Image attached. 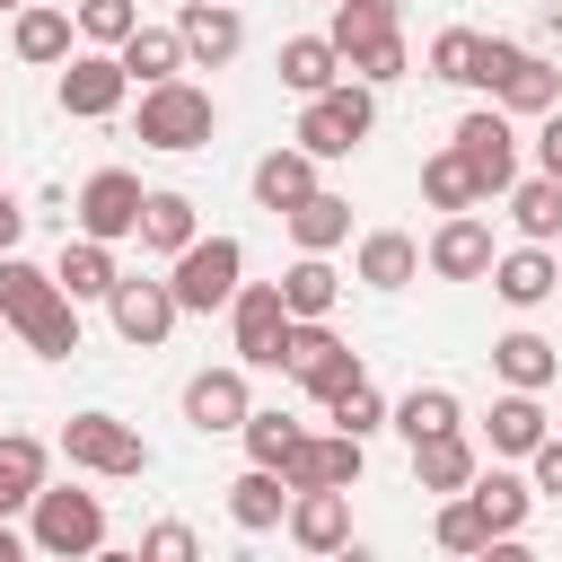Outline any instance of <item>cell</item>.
I'll return each mask as SVG.
<instances>
[{"label": "cell", "mask_w": 562, "mask_h": 562, "mask_svg": "<svg viewBox=\"0 0 562 562\" xmlns=\"http://www.w3.org/2000/svg\"><path fill=\"white\" fill-rule=\"evenodd\" d=\"M0 316H9V334H26L35 360H70L79 351V299L53 272L18 263V255H0Z\"/></svg>", "instance_id": "obj_1"}, {"label": "cell", "mask_w": 562, "mask_h": 562, "mask_svg": "<svg viewBox=\"0 0 562 562\" xmlns=\"http://www.w3.org/2000/svg\"><path fill=\"white\" fill-rule=\"evenodd\" d=\"M325 35L342 44L351 79H369V88L404 79V26H395V0H334V26H325Z\"/></svg>", "instance_id": "obj_2"}, {"label": "cell", "mask_w": 562, "mask_h": 562, "mask_svg": "<svg viewBox=\"0 0 562 562\" xmlns=\"http://www.w3.org/2000/svg\"><path fill=\"white\" fill-rule=\"evenodd\" d=\"M474 88H492L509 114H553V105H562V70H553L544 53H527V44H509V35H483Z\"/></svg>", "instance_id": "obj_3"}, {"label": "cell", "mask_w": 562, "mask_h": 562, "mask_svg": "<svg viewBox=\"0 0 562 562\" xmlns=\"http://www.w3.org/2000/svg\"><path fill=\"white\" fill-rule=\"evenodd\" d=\"M369 123H378V88H369V79H334L325 97H307L299 149H307V158H351V149L369 140Z\"/></svg>", "instance_id": "obj_4"}, {"label": "cell", "mask_w": 562, "mask_h": 562, "mask_svg": "<svg viewBox=\"0 0 562 562\" xmlns=\"http://www.w3.org/2000/svg\"><path fill=\"white\" fill-rule=\"evenodd\" d=\"M211 132H220L211 88H193V79H158V88H140V140H149V149H202Z\"/></svg>", "instance_id": "obj_5"}, {"label": "cell", "mask_w": 562, "mask_h": 562, "mask_svg": "<svg viewBox=\"0 0 562 562\" xmlns=\"http://www.w3.org/2000/svg\"><path fill=\"white\" fill-rule=\"evenodd\" d=\"M290 299H281V281H237V299H228V334H237V360L246 369H281V351H290Z\"/></svg>", "instance_id": "obj_6"}, {"label": "cell", "mask_w": 562, "mask_h": 562, "mask_svg": "<svg viewBox=\"0 0 562 562\" xmlns=\"http://www.w3.org/2000/svg\"><path fill=\"white\" fill-rule=\"evenodd\" d=\"M61 457L79 465V474H149V439L132 430V422H114V413H70L61 422Z\"/></svg>", "instance_id": "obj_7"}, {"label": "cell", "mask_w": 562, "mask_h": 562, "mask_svg": "<svg viewBox=\"0 0 562 562\" xmlns=\"http://www.w3.org/2000/svg\"><path fill=\"white\" fill-rule=\"evenodd\" d=\"M237 272H246V246H237V237H193L167 281H176V307H184V316H211V307L237 299Z\"/></svg>", "instance_id": "obj_8"}, {"label": "cell", "mask_w": 562, "mask_h": 562, "mask_svg": "<svg viewBox=\"0 0 562 562\" xmlns=\"http://www.w3.org/2000/svg\"><path fill=\"white\" fill-rule=\"evenodd\" d=\"M26 518H35V527H26L35 553H61V562H70V553H97V544H105V501H97V492H35Z\"/></svg>", "instance_id": "obj_9"}, {"label": "cell", "mask_w": 562, "mask_h": 562, "mask_svg": "<svg viewBox=\"0 0 562 562\" xmlns=\"http://www.w3.org/2000/svg\"><path fill=\"white\" fill-rule=\"evenodd\" d=\"M281 369H290V378H299V386H307L316 404H325V395H334L342 378H360L351 342H342V334H334L325 316H299V325H290V351H281Z\"/></svg>", "instance_id": "obj_10"}, {"label": "cell", "mask_w": 562, "mask_h": 562, "mask_svg": "<svg viewBox=\"0 0 562 562\" xmlns=\"http://www.w3.org/2000/svg\"><path fill=\"white\" fill-rule=\"evenodd\" d=\"M140 202H149V193H140L132 167H97V176L79 184V237H105V246H114V237H140Z\"/></svg>", "instance_id": "obj_11"}, {"label": "cell", "mask_w": 562, "mask_h": 562, "mask_svg": "<svg viewBox=\"0 0 562 562\" xmlns=\"http://www.w3.org/2000/svg\"><path fill=\"white\" fill-rule=\"evenodd\" d=\"M281 483H290V492H316V483L351 492V483H360V430H307V439L281 457Z\"/></svg>", "instance_id": "obj_12"}, {"label": "cell", "mask_w": 562, "mask_h": 562, "mask_svg": "<svg viewBox=\"0 0 562 562\" xmlns=\"http://www.w3.org/2000/svg\"><path fill=\"white\" fill-rule=\"evenodd\" d=\"M123 88H132V70H123V53H70V70H61V114H79V123H97V114H114L123 105Z\"/></svg>", "instance_id": "obj_13"}, {"label": "cell", "mask_w": 562, "mask_h": 562, "mask_svg": "<svg viewBox=\"0 0 562 562\" xmlns=\"http://www.w3.org/2000/svg\"><path fill=\"white\" fill-rule=\"evenodd\" d=\"M457 149H465V167L483 176V193H509V184H518V140H509V114H501V105H474V114L457 123Z\"/></svg>", "instance_id": "obj_14"}, {"label": "cell", "mask_w": 562, "mask_h": 562, "mask_svg": "<svg viewBox=\"0 0 562 562\" xmlns=\"http://www.w3.org/2000/svg\"><path fill=\"white\" fill-rule=\"evenodd\" d=\"M105 307H114V334H123V342H140V351H149V342H167V334H176V316H184V307H176V281H132V272L114 281V299H105Z\"/></svg>", "instance_id": "obj_15"}, {"label": "cell", "mask_w": 562, "mask_h": 562, "mask_svg": "<svg viewBox=\"0 0 562 562\" xmlns=\"http://www.w3.org/2000/svg\"><path fill=\"white\" fill-rule=\"evenodd\" d=\"M246 413H255V395H246V360L237 369H202L193 386H184V422L211 439V430H246Z\"/></svg>", "instance_id": "obj_16"}, {"label": "cell", "mask_w": 562, "mask_h": 562, "mask_svg": "<svg viewBox=\"0 0 562 562\" xmlns=\"http://www.w3.org/2000/svg\"><path fill=\"white\" fill-rule=\"evenodd\" d=\"M176 35H184V61H202V70H220V61H237V44H246V18H237L228 0H184V18H176Z\"/></svg>", "instance_id": "obj_17"}, {"label": "cell", "mask_w": 562, "mask_h": 562, "mask_svg": "<svg viewBox=\"0 0 562 562\" xmlns=\"http://www.w3.org/2000/svg\"><path fill=\"white\" fill-rule=\"evenodd\" d=\"M430 272L439 281H492V228L474 211H448L439 237H430Z\"/></svg>", "instance_id": "obj_18"}, {"label": "cell", "mask_w": 562, "mask_h": 562, "mask_svg": "<svg viewBox=\"0 0 562 562\" xmlns=\"http://www.w3.org/2000/svg\"><path fill=\"white\" fill-rule=\"evenodd\" d=\"M290 536H299L307 553H342V544H351V501H342L334 483L290 492Z\"/></svg>", "instance_id": "obj_19"}, {"label": "cell", "mask_w": 562, "mask_h": 562, "mask_svg": "<svg viewBox=\"0 0 562 562\" xmlns=\"http://www.w3.org/2000/svg\"><path fill=\"white\" fill-rule=\"evenodd\" d=\"M272 70H281V88H290V97H325L351 61H342V44H334V35H290Z\"/></svg>", "instance_id": "obj_20"}, {"label": "cell", "mask_w": 562, "mask_h": 562, "mask_svg": "<svg viewBox=\"0 0 562 562\" xmlns=\"http://www.w3.org/2000/svg\"><path fill=\"white\" fill-rule=\"evenodd\" d=\"M492 290L509 299V307H536V299H553L562 290V263L527 237V246H509V255H492Z\"/></svg>", "instance_id": "obj_21"}, {"label": "cell", "mask_w": 562, "mask_h": 562, "mask_svg": "<svg viewBox=\"0 0 562 562\" xmlns=\"http://www.w3.org/2000/svg\"><path fill=\"white\" fill-rule=\"evenodd\" d=\"M228 518H237L246 536L281 527V518H290V483H281V465H246V474L228 483Z\"/></svg>", "instance_id": "obj_22"}, {"label": "cell", "mask_w": 562, "mask_h": 562, "mask_svg": "<svg viewBox=\"0 0 562 562\" xmlns=\"http://www.w3.org/2000/svg\"><path fill=\"white\" fill-rule=\"evenodd\" d=\"M53 281H61L70 299H114L123 263H114V246H105V237H70V246H61V263H53Z\"/></svg>", "instance_id": "obj_23"}, {"label": "cell", "mask_w": 562, "mask_h": 562, "mask_svg": "<svg viewBox=\"0 0 562 562\" xmlns=\"http://www.w3.org/2000/svg\"><path fill=\"white\" fill-rule=\"evenodd\" d=\"M413 483H422V492H465V483H474V448H465V430H430V439H413Z\"/></svg>", "instance_id": "obj_24"}, {"label": "cell", "mask_w": 562, "mask_h": 562, "mask_svg": "<svg viewBox=\"0 0 562 562\" xmlns=\"http://www.w3.org/2000/svg\"><path fill=\"white\" fill-rule=\"evenodd\" d=\"M316 193V158L307 149H272V158H255V202L263 211H299Z\"/></svg>", "instance_id": "obj_25"}, {"label": "cell", "mask_w": 562, "mask_h": 562, "mask_svg": "<svg viewBox=\"0 0 562 562\" xmlns=\"http://www.w3.org/2000/svg\"><path fill=\"white\" fill-rule=\"evenodd\" d=\"M281 220H290L299 255H334V246L351 237V202H342V193H325V184H316V193H307L299 211H281Z\"/></svg>", "instance_id": "obj_26"}, {"label": "cell", "mask_w": 562, "mask_h": 562, "mask_svg": "<svg viewBox=\"0 0 562 562\" xmlns=\"http://www.w3.org/2000/svg\"><path fill=\"white\" fill-rule=\"evenodd\" d=\"M35 492H44V439L9 430V439H0V518L35 509Z\"/></svg>", "instance_id": "obj_27"}, {"label": "cell", "mask_w": 562, "mask_h": 562, "mask_svg": "<svg viewBox=\"0 0 562 562\" xmlns=\"http://www.w3.org/2000/svg\"><path fill=\"white\" fill-rule=\"evenodd\" d=\"M114 53H123V70H132L140 88H158V79H176V70H184V35H176V26H132Z\"/></svg>", "instance_id": "obj_28"}, {"label": "cell", "mask_w": 562, "mask_h": 562, "mask_svg": "<svg viewBox=\"0 0 562 562\" xmlns=\"http://www.w3.org/2000/svg\"><path fill=\"white\" fill-rule=\"evenodd\" d=\"M422 193H430V211H474L483 202V176L465 167V149L448 140V149H430L422 158Z\"/></svg>", "instance_id": "obj_29"}, {"label": "cell", "mask_w": 562, "mask_h": 562, "mask_svg": "<svg viewBox=\"0 0 562 562\" xmlns=\"http://www.w3.org/2000/svg\"><path fill=\"white\" fill-rule=\"evenodd\" d=\"M422 272V246L404 237V228H378V237H360V281L369 290H404Z\"/></svg>", "instance_id": "obj_30"}, {"label": "cell", "mask_w": 562, "mask_h": 562, "mask_svg": "<svg viewBox=\"0 0 562 562\" xmlns=\"http://www.w3.org/2000/svg\"><path fill=\"white\" fill-rule=\"evenodd\" d=\"M536 439H544V404H536V386H509L492 404V448L501 457H536Z\"/></svg>", "instance_id": "obj_31"}, {"label": "cell", "mask_w": 562, "mask_h": 562, "mask_svg": "<svg viewBox=\"0 0 562 562\" xmlns=\"http://www.w3.org/2000/svg\"><path fill=\"white\" fill-rule=\"evenodd\" d=\"M465 492L483 501L492 536H518V527H527V509H536V483H518V474H501V465H492V474L474 465V483H465Z\"/></svg>", "instance_id": "obj_32"}, {"label": "cell", "mask_w": 562, "mask_h": 562, "mask_svg": "<svg viewBox=\"0 0 562 562\" xmlns=\"http://www.w3.org/2000/svg\"><path fill=\"white\" fill-rule=\"evenodd\" d=\"M509 220H518V237L553 246V237H562V176H527V184H509Z\"/></svg>", "instance_id": "obj_33"}, {"label": "cell", "mask_w": 562, "mask_h": 562, "mask_svg": "<svg viewBox=\"0 0 562 562\" xmlns=\"http://www.w3.org/2000/svg\"><path fill=\"white\" fill-rule=\"evenodd\" d=\"M193 237H202V228H193V202H184V193H149V202H140V246H149V255H184Z\"/></svg>", "instance_id": "obj_34"}, {"label": "cell", "mask_w": 562, "mask_h": 562, "mask_svg": "<svg viewBox=\"0 0 562 562\" xmlns=\"http://www.w3.org/2000/svg\"><path fill=\"white\" fill-rule=\"evenodd\" d=\"M281 299H290V316H325V307L342 299V272H334L325 255H299V263L281 272Z\"/></svg>", "instance_id": "obj_35"}, {"label": "cell", "mask_w": 562, "mask_h": 562, "mask_svg": "<svg viewBox=\"0 0 562 562\" xmlns=\"http://www.w3.org/2000/svg\"><path fill=\"white\" fill-rule=\"evenodd\" d=\"M492 369H501L509 386H544L562 360H553V342H544V334H527V325H518V334H501V342H492Z\"/></svg>", "instance_id": "obj_36"}, {"label": "cell", "mask_w": 562, "mask_h": 562, "mask_svg": "<svg viewBox=\"0 0 562 562\" xmlns=\"http://www.w3.org/2000/svg\"><path fill=\"white\" fill-rule=\"evenodd\" d=\"M70 26L61 9H18V61H70Z\"/></svg>", "instance_id": "obj_37"}, {"label": "cell", "mask_w": 562, "mask_h": 562, "mask_svg": "<svg viewBox=\"0 0 562 562\" xmlns=\"http://www.w3.org/2000/svg\"><path fill=\"white\" fill-rule=\"evenodd\" d=\"M439 544H448V553H492V544H501V536H492V518H483V501H474V492H457V501H448V509H439Z\"/></svg>", "instance_id": "obj_38"}, {"label": "cell", "mask_w": 562, "mask_h": 562, "mask_svg": "<svg viewBox=\"0 0 562 562\" xmlns=\"http://www.w3.org/2000/svg\"><path fill=\"white\" fill-rule=\"evenodd\" d=\"M325 413H334L342 430H360V439H369V430L386 422V395H378V386H369V369H360V378H342V386L325 395Z\"/></svg>", "instance_id": "obj_39"}, {"label": "cell", "mask_w": 562, "mask_h": 562, "mask_svg": "<svg viewBox=\"0 0 562 562\" xmlns=\"http://www.w3.org/2000/svg\"><path fill=\"white\" fill-rule=\"evenodd\" d=\"M395 430H404V439H430V430H457V395H448V386H413V395L395 404Z\"/></svg>", "instance_id": "obj_40"}, {"label": "cell", "mask_w": 562, "mask_h": 562, "mask_svg": "<svg viewBox=\"0 0 562 562\" xmlns=\"http://www.w3.org/2000/svg\"><path fill=\"white\" fill-rule=\"evenodd\" d=\"M299 439H307V430H299L290 413H246V457H255V465H281Z\"/></svg>", "instance_id": "obj_41"}, {"label": "cell", "mask_w": 562, "mask_h": 562, "mask_svg": "<svg viewBox=\"0 0 562 562\" xmlns=\"http://www.w3.org/2000/svg\"><path fill=\"white\" fill-rule=\"evenodd\" d=\"M70 18H79V35H88V44H105V53H114V44L140 26V9H132V0H79Z\"/></svg>", "instance_id": "obj_42"}, {"label": "cell", "mask_w": 562, "mask_h": 562, "mask_svg": "<svg viewBox=\"0 0 562 562\" xmlns=\"http://www.w3.org/2000/svg\"><path fill=\"white\" fill-rule=\"evenodd\" d=\"M474 53H483V35H474V26H448V35L430 44V79H457V88H474Z\"/></svg>", "instance_id": "obj_43"}, {"label": "cell", "mask_w": 562, "mask_h": 562, "mask_svg": "<svg viewBox=\"0 0 562 562\" xmlns=\"http://www.w3.org/2000/svg\"><path fill=\"white\" fill-rule=\"evenodd\" d=\"M140 553H149V562H193L202 544H193V527H176V518H167V527H149V536H140Z\"/></svg>", "instance_id": "obj_44"}, {"label": "cell", "mask_w": 562, "mask_h": 562, "mask_svg": "<svg viewBox=\"0 0 562 562\" xmlns=\"http://www.w3.org/2000/svg\"><path fill=\"white\" fill-rule=\"evenodd\" d=\"M536 492H553V501H562V439H553V430L536 439Z\"/></svg>", "instance_id": "obj_45"}, {"label": "cell", "mask_w": 562, "mask_h": 562, "mask_svg": "<svg viewBox=\"0 0 562 562\" xmlns=\"http://www.w3.org/2000/svg\"><path fill=\"white\" fill-rule=\"evenodd\" d=\"M536 167H544V176H562V105H553V114H544V132H536Z\"/></svg>", "instance_id": "obj_46"}, {"label": "cell", "mask_w": 562, "mask_h": 562, "mask_svg": "<svg viewBox=\"0 0 562 562\" xmlns=\"http://www.w3.org/2000/svg\"><path fill=\"white\" fill-rule=\"evenodd\" d=\"M18 237H26V211L0 193V255H18Z\"/></svg>", "instance_id": "obj_47"}, {"label": "cell", "mask_w": 562, "mask_h": 562, "mask_svg": "<svg viewBox=\"0 0 562 562\" xmlns=\"http://www.w3.org/2000/svg\"><path fill=\"white\" fill-rule=\"evenodd\" d=\"M0 562H18V527L9 518H0Z\"/></svg>", "instance_id": "obj_48"}, {"label": "cell", "mask_w": 562, "mask_h": 562, "mask_svg": "<svg viewBox=\"0 0 562 562\" xmlns=\"http://www.w3.org/2000/svg\"><path fill=\"white\" fill-rule=\"evenodd\" d=\"M0 9H18V0H0Z\"/></svg>", "instance_id": "obj_49"}, {"label": "cell", "mask_w": 562, "mask_h": 562, "mask_svg": "<svg viewBox=\"0 0 562 562\" xmlns=\"http://www.w3.org/2000/svg\"><path fill=\"white\" fill-rule=\"evenodd\" d=\"M0 325H9V316H0Z\"/></svg>", "instance_id": "obj_50"}]
</instances>
